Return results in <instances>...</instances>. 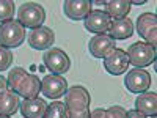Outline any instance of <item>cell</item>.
Wrapping results in <instances>:
<instances>
[{"mask_svg":"<svg viewBox=\"0 0 157 118\" xmlns=\"http://www.w3.org/2000/svg\"><path fill=\"white\" fill-rule=\"evenodd\" d=\"M6 81L8 88L24 99L38 98V95L41 93V81L38 79V76L25 71L24 68H13L8 73Z\"/></svg>","mask_w":157,"mask_h":118,"instance_id":"obj_1","label":"cell"},{"mask_svg":"<svg viewBox=\"0 0 157 118\" xmlns=\"http://www.w3.org/2000/svg\"><path fill=\"white\" fill-rule=\"evenodd\" d=\"M90 93L82 85H74L68 88L64 95V107L68 118H90Z\"/></svg>","mask_w":157,"mask_h":118,"instance_id":"obj_2","label":"cell"},{"mask_svg":"<svg viewBox=\"0 0 157 118\" xmlns=\"http://www.w3.org/2000/svg\"><path fill=\"white\" fill-rule=\"evenodd\" d=\"M46 21V10L35 2H25L17 10V22L25 29H38Z\"/></svg>","mask_w":157,"mask_h":118,"instance_id":"obj_3","label":"cell"},{"mask_svg":"<svg viewBox=\"0 0 157 118\" xmlns=\"http://www.w3.org/2000/svg\"><path fill=\"white\" fill-rule=\"evenodd\" d=\"M24 41H25V27H22L17 21L11 19L0 24V46L14 49L19 47Z\"/></svg>","mask_w":157,"mask_h":118,"instance_id":"obj_4","label":"cell"},{"mask_svg":"<svg viewBox=\"0 0 157 118\" xmlns=\"http://www.w3.org/2000/svg\"><path fill=\"white\" fill-rule=\"evenodd\" d=\"M126 54L129 58V65L135 68L143 69L155 61V49L148 43H134L132 46H129Z\"/></svg>","mask_w":157,"mask_h":118,"instance_id":"obj_5","label":"cell"},{"mask_svg":"<svg viewBox=\"0 0 157 118\" xmlns=\"http://www.w3.org/2000/svg\"><path fill=\"white\" fill-rule=\"evenodd\" d=\"M43 63L52 74H58V76L68 73L71 68V58L68 57L66 52L58 47L46 50L43 55Z\"/></svg>","mask_w":157,"mask_h":118,"instance_id":"obj_6","label":"cell"},{"mask_svg":"<svg viewBox=\"0 0 157 118\" xmlns=\"http://www.w3.org/2000/svg\"><path fill=\"white\" fill-rule=\"evenodd\" d=\"M124 85L130 93H137V95L146 93L151 87V74L146 69H141V68L130 69L126 74Z\"/></svg>","mask_w":157,"mask_h":118,"instance_id":"obj_7","label":"cell"},{"mask_svg":"<svg viewBox=\"0 0 157 118\" xmlns=\"http://www.w3.org/2000/svg\"><path fill=\"white\" fill-rule=\"evenodd\" d=\"M137 32L145 41L155 49L157 46V18L154 13H143L137 19Z\"/></svg>","mask_w":157,"mask_h":118,"instance_id":"obj_8","label":"cell"},{"mask_svg":"<svg viewBox=\"0 0 157 118\" xmlns=\"http://www.w3.org/2000/svg\"><path fill=\"white\" fill-rule=\"evenodd\" d=\"M68 91V81L58 74H47L41 81V93L46 98L58 99Z\"/></svg>","mask_w":157,"mask_h":118,"instance_id":"obj_9","label":"cell"},{"mask_svg":"<svg viewBox=\"0 0 157 118\" xmlns=\"http://www.w3.org/2000/svg\"><path fill=\"white\" fill-rule=\"evenodd\" d=\"M27 41L30 44V47L36 49V50H49L50 46L55 43V33L50 27H41L33 29L29 36H27Z\"/></svg>","mask_w":157,"mask_h":118,"instance_id":"obj_10","label":"cell"},{"mask_svg":"<svg viewBox=\"0 0 157 118\" xmlns=\"http://www.w3.org/2000/svg\"><path fill=\"white\" fill-rule=\"evenodd\" d=\"M112 19L109 18V14L105 11L101 10H94L85 18V29L91 33L96 35H107L109 29H110Z\"/></svg>","mask_w":157,"mask_h":118,"instance_id":"obj_11","label":"cell"},{"mask_svg":"<svg viewBox=\"0 0 157 118\" xmlns=\"http://www.w3.org/2000/svg\"><path fill=\"white\" fill-rule=\"evenodd\" d=\"M115 49H116V43L109 35H96V36L91 38L90 43H88L90 54L96 58H105Z\"/></svg>","mask_w":157,"mask_h":118,"instance_id":"obj_12","label":"cell"},{"mask_svg":"<svg viewBox=\"0 0 157 118\" xmlns=\"http://www.w3.org/2000/svg\"><path fill=\"white\" fill-rule=\"evenodd\" d=\"M104 68H105L107 73H110L112 76L124 74L126 69L129 68V58H127L126 50L115 49L110 55H107L104 58Z\"/></svg>","mask_w":157,"mask_h":118,"instance_id":"obj_13","label":"cell"},{"mask_svg":"<svg viewBox=\"0 0 157 118\" xmlns=\"http://www.w3.org/2000/svg\"><path fill=\"white\" fill-rule=\"evenodd\" d=\"M91 3L90 0H66L63 3V11L66 18H69L71 21H80L85 19L93 10H91Z\"/></svg>","mask_w":157,"mask_h":118,"instance_id":"obj_14","label":"cell"},{"mask_svg":"<svg viewBox=\"0 0 157 118\" xmlns=\"http://www.w3.org/2000/svg\"><path fill=\"white\" fill-rule=\"evenodd\" d=\"M134 32H135L134 30V22L130 21L129 18H124V19L112 21L107 35L116 41V39H127V38H130L134 35Z\"/></svg>","mask_w":157,"mask_h":118,"instance_id":"obj_15","label":"cell"},{"mask_svg":"<svg viewBox=\"0 0 157 118\" xmlns=\"http://www.w3.org/2000/svg\"><path fill=\"white\" fill-rule=\"evenodd\" d=\"M21 113L25 118H44L47 104L41 98H33V99H24L21 102Z\"/></svg>","mask_w":157,"mask_h":118,"instance_id":"obj_16","label":"cell"},{"mask_svg":"<svg viewBox=\"0 0 157 118\" xmlns=\"http://www.w3.org/2000/svg\"><path fill=\"white\" fill-rule=\"evenodd\" d=\"M135 110L145 116H154L157 113V95L155 93H141L135 99Z\"/></svg>","mask_w":157,"mask_h":118,"instance_id":"obj_17","label":"cell"},{"mask_svg":"<svg viewBox=\"0 0 157 118\" xmlns=\"http://www.w3.org/2000/svg\"><path fill=\"white\" fill-rule=\"evenodd\" d=\"M130 11V2L129 0H110L105 2V13L112 21L124 19Z\"/></svg>","mask_w":157,"mask_h":118,"instance_id":"obj_18","label":"cell"},{"mask_svg":"<svg viewBox=\"0 0 157 118\" xmlns=\"http://www.w3.org/2000/svg\"><path fill=\"white\" fill-rule=\"evenodd\" d=\"M21 107V101H19V96L14 93L13 90L8 88L6 93L0 98V115H14Z\"/></svg>","mask_w":157,"mask_h":118,"instance_id":"obj_19","label":"cell"},{"mask_svg":"<svg viewBox=\"0 0 157 118\" xmlns=\"http://www.w3.org/2000/svg\"><path fill=\"white\" fill-rule=\"evenodd\" d=\"M44 118H68V112H66L64 104L60 102V101L50 102L47 106V109H46Z\"/></svg>","mask_w":157,"mask_h":118,"instance_id":"obj_20","label":"cell"},{"mask_svg":"<svg viewBox=\"0 0 157 118\" xmlns=\"http://www.w3.org/2000/svg\"><path fill=\"white\" fill-rule=\"evenodd\" d=\"M14 2L13 0H0V22H6L11 21L14 16Z\"/></svg>","mask_w":157,"mask_h":118,"instance_id":"obj_21","label":"cell"},{"mask_svg":"<svg viewBox=\"0 0 157 118\" xmlns=\"http://www.w3.org/2000/svg\"><path fill=\"white\" fill-rule=\"evenodd\" d=\"M13 60H14V55L8 47L0 46V71H5L8 68H11Z\"/></svg>","mask_w":157,"mask_h":118,"instance_id":"obj_22","label":"cell"},{"mask_svg":"<svg viewBox=\"0 0 157 118\" xmlns=\"http://www.w3.org/2000/svg\"><path fill=\"white\" fill-rule=\"evenodd\" d=\"M126 110L120 106H112L109 109H105V115L107 118H126Z\"/></svg>","mask_w":157,"mask_h":118,"instance_id":"obj_23","label":"cell"},{"mask_svg":"<svg viewBox=\"0 0 157 118\" xmlns=\"http://www.w3.org/2000/svg\"><path fill=\"white\" fill-rule=\"evenodd\" d=\"M6 91H8V81L3 76H0V98H2Z\"/></svg>","mask_w":157,"mask_h":118,"instance_id":"obj_24","label":"cell"},{"mask_svg":"<svg viewBox=\"0 0 157 118\" xmlns=\"http://www.w3.org/2000/svg\"><path fill=\"white\" fill-rule=\"evenodd\" d=\"M90 118H107L105 115V109H96L90 113Z\"/></svg>","mask_w":157,"mask_h":118,"instance_id":"obj_25","label":"cell"},{"mask_svg":"<svg viewBox=\"0 0 157 118\" xmlns=\"http://www.w3.org/2000/svg\"><path fill=\"white\" fill-rule=\"evenodd\" d=\"M126 118H148V116H145L143 113H140L138 110H129L127 113H126Z\"/></svg>","mask_w":157,"mask_h":118,"instance_id":"obj_26","label":"cell"},{"mask_svg":"<svg viewBox=\"0 0 157 118\" xmlns=\"http://www.w3.org/2000/svg\"><path fill=\"white\" fill-rule=\"evenodd\" d=\"M146 3V0H140V2H138V0H134V2H130V5H145Z\"/></svg>","mask_w":157,"mask_h":118,"instance_id":"obj_27","label":"cell"},{"mask_svg":"<svg viewBox=\"0 0 157 118\" xmlns=\"http://www.w3.org/2000/svg\"><path fill=\"white\" fill-rule=\"evenodd\" d=\"M91 3H94V5H105V2H91Z\"/></svg>","mask_w":157,"mask_h":118,"instance_id":"obj_28","label":"cell"},{"mask_svg":"<svg viewBox=\"0 0 157 118\" xmlns=\"http://www.w3.org/2000/svg\"><path fill=\"white\" fill-rule=\"evenodd\" d=\"M0 118H10L8 115H0Z\"/></svg>","mask_w":157,"mask_h":118,"instance_id":"obj_29","label":"cell"},{"mask_svg":"<svg viewBox=\"0 0 157 118\" xmlns=\"http://www.w3.org/2000/svg\"><path fill=\"white\" fill-rule=\"evenodd\" d=\"M149 118H157V116H155V115H154V116H149Z\"/></svg>","mask_w":157,"mask_h":118,"instance_id":"obj_30","label":"cell"}]
</instances>
